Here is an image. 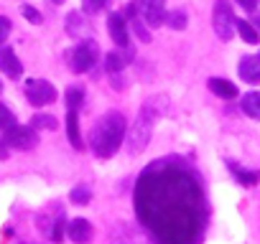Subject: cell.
Wrapping results in <instances>:
<instances>
[{
  "label": "cell",
  "instance_id": "6da1fadb",
  "mask_svg": "<svg viewBox=\"0 0 260 244\" xmlns=\"http://www.w3.org/2000/svg\"><path fill=\"white\" fill-rule=\"evenodd\" d=\"M136 214L158 244H199L207 224L199 178L174 160L151 163L136 183Z\"/></svg>",
  "mask_w": 260,
  "mask_h": 244
},
{
  "label": "cell",
  "instance_id": "7a4b0ae2",
  "mask_svg": "<svg viewBox=\"0 0 260 244\" xmlns=\"http://www.w3.org/2000/svg\"><path fill=\"white\" fill-rule=\"evenodd\" d=\"M125 140V117L120 112H105L92 128L89 143L97 158H112Z\"/></svg>",
  "mask_w": 260,
  "mask_h": 244
},
{
  "label": "cell",
  "instance_id": "3957f363",
  "mask_svg": "<svg viewBox=\"0 0 260 244\" xmlns=\"http://www.w3.org/2000/svg\"><path fill=\"white\" fill-rule=\"evenodd\" d=\"M153 119H156V112H153L151 104H146V107L141 109L138 119H136V125L130 128V133H127L125 148H127L130 155H138V153H143V150L148 148L151 135H153Z\"/></svg>",
  "mask_w": 260,
  "mask_h": 244
},
{
  "label": "cell",
  "instance_id": "277c9868",
  "mask_svg": "<svg viewBox=\"0 0 260 244\" xmlns=\"http://www.w3.org/2000/svg\"><path fill=\"white\" fill-rule=\"evenodd\" d=\"M97 54H100L97 41L84 38L82 44H77V46L72 49V54H69V66H72V71H77V74L89 71V69L97 64Z\"/></svg>",
  "mask_w": 260,
  "mask_h": 244
},
{
  "label": "cell",
  "instance_id": "5b68a950",
  "mask_svg": "<svg viewBox=\"0 0 260 244\" xmlns=\"http://www.w3.org/2000/svg\"><path fill=\"white\" fill-rule=\"evenodd\" d=\"M214 33L222 38V41H230L235 36V16H232V8H230V0H217L214 3Z\"/></svg>",
  "mask_w": 260,
  "mask_h": 244
},
{
  "label": "cell",
  "instance_id": "8992f818",
  "mask_svg": "<svg viewBox=\"0 0 260 244\" xmlns=\"http://www.w3.org/2000/svg\"><path fill=\"white\" fill-rule=\"evenodd\" d=\"M3 143H6L8 148H16V150H31V148H36L39 135H36V130H34V128H26V125H13L11 130H6Z\"/></svg>",
  "mask_w": 260,
  "mask_h": 244
},
{
  "label": "cell",
  "instance_id": "52a82bcc",
  "mask_svg": "<svg viewBox=\"0 0 260 244\" xmlns=\"http://www.w3.org/2000/svg\"><path fill=\"white\" fill-rule=\"evenodd\" d=\"M138 11H141V18L143 23L158 28L166 23V0H138Z\"/></svg>",
  "mask_w": 260,
  "mask_h": 244
},
{
  "label": "cell",
  "instance_id": "ba28073f",
  "mask_svg": "<svg viewBox=\"0 0 260 244\" xmlns=\"http://www.w3.org/2000/svg\"><path fill=\"white\" fill-rule=\"evenodd\" d=\"M26 97L34 107H44V104H51L56 99V89L44 79H31L26 84Z\"/></svg>",
  "mask_w": 260,
  "mask_h": 244
},
{
  "label": "cell",
  "instance_id": "9c48e42d",
  "mask_svg": "<svg viewBox=\"0 0 260 244\" xmlns=\"http://www.w3.org/2000/svg\"><path fill=\"white\" fill-rule=\"evenodd\" d=\"M107 31H110L112 41L130 54V46H127V44H130V41H127V23H125L122 13H110V18H107Z\"/></svg>",
  "mask_w": 260,
  "mask_h": 244
},
{
  "label": "cell",
  "instance_id": "30bf717a",
  "mask_svg": "<svg viewBox=\"0 0 260 244\" xmlns=\"http://www.w3.org/2000/svg\"><path fill=\"white\" fill-rule=\"evenodd\" d=\"M237 74L242 82L247 84H257L260 82V54L257 56H242L237 64Z\"/></svg>",
  "mask_w": 260,
  "mask_h": 244
},
{
  "label": "cell",
  "instance_id": "8fae6325",
  "mask_svg": "<svg viewBox=\"0 0 260 244\" xmlns=\"http://www.w3.org/2000/svg\"><path fill=\"white\" fill-rule=\"evenodd\" d=\"M0 71H3L6 76H11V79H18V76L23 74V66H21L16 51L8 49V46L0 49Z\"/></svg>",
  "mask_w": 260,
  "mask_h": 244
},
{
  "label": "cell",
  "instance_id": "7c38bea8",
  "mask_svg": "<svg viewBox=\"0 0 260 244\" xmlns=\"http://www.w3.org/2000/svg\"><path fill=\"white\" fill-rule=\"evenodd\" d=\"M67 226H69V239L74 244H87L92 239V234H94V229H92V224L87 219H74Z\"/></svg>",
  "mask_w": 260,
  "mask_h": 244
},
{
  "label": "cell",
  "instance_id": "4fadbf2b",
  "mask_svg": "<svg viewBox=\"0 0 260 244\" xmlns=\"http://www.w3.org/2000/svg\"><path fill=\"white\" fill-rule=\"evenodd\" d=\"M227 168H230V173L235 176V181L242 183L245 188H252V186L260 183V171H245V168H240L235 160H227Z\"/></svg>",
  "mask_w": 260,
  "mask_h": 244
},
{
  "label": "cell",
  "instance_id": "5bb4252c",
  "mask_svg": "<svg viewBox=\"0 0 260 244\" xmlns=\"http://www.w3.org/2000/svg\"><path fill=\"white\" fill-rule=\"evenodd\" d=\"M67 135H69V143L77 148V150H82L84 148V143H82V133H79V117H77V112H67Z\"/></svg>",
  "mask_w": 260,
  "mask_h": 244
},
{
  "label": "cell",
  "instance_id": "9a60e30c",
  "mask_svg": "<svg viewBox=\"0 0 260 244\" xmlns=\"http://www.w3.org/2000/svg\"><path fill=\"white\" fill-rule=\"evenodd\" d=\"M209 89H212L217 97H222V99H235V97H237V87H235L232 82H227V79H219V76L209 79Z\"/></svg>",
  "mask_w": 260,
  "mask_h": 244
},
{
  "label": "cell",
  "instance_id": "2e32d148",
  "mask_svg": "<svg viewBox=\"0 0 260 244\" xmlns=\"http://www.w3.org/2000/svg\"><path fill=\"white\" fill-rule=\"evenodd\" d=\"M240 107H242V112L250 114L252 119H260V92H247V94L242 97Z\"/></svg>",
  "mask_w": 260,
  "mask_h": 244
},
{
  "label": "cell",
  "instance_id": "e0dca14e",
  "mask_svg": "<svg viewBox=\"0 0 260 244\" xmlns=\"http://www.w3.org/2000/svg\"><path fill=\"white\" fill-rule=\"evenodd\" d=\"M235 31L240 33V38H242L245 44H257V41H260V33H257V28H255L250 21H237V23H235Z\"/></svg>",
  "mask_w": 260,
  "mask_h": 244
},
{
  "label": "cell",
  "instance_id": "ac0fdd59",
  "mask_svg": "<svg viewBox=\"0 0 260 244\" xmlns=\"http://www.w3.org/2000/svg\"><path fill=\"white\" fill-rule=\"evenodd\" d=\"M82 102H84V89H82V87H69V89H67V107H69L72 112H79Z\"/></svg>",
  "mask_w": 260,
  "mask_h": 244
},
{
  "label": "cell",
  "instance_id": "d6986e66",
  "mask_svg": "<svg viewBox=\"0 0 260 244\" xmlns=\"http://www.w3.org/2000/svg\"><path fill=\"white\" fill-rule=\"evenodd\" d=\"M31 128L34 130H56V117H51V114H34Z\"/></svg>",
  "mask_w": 260,
  "mask_h": 244
},
{
  "label": "cell",
  "instance_id": "ffe728a7",
  "mask_svg": "<svg viewBox=\"0 0 260 244\" xmlns=\"http://www.w3.org/2000/svg\"><path fill=\"white\" fill-rule=\"evenodd\" d=\"M69 198H72V204H77V206H87V204L92 201V188H89V186H77V188L69 193Z\"/></svg>",
  "mask_w": 260,
  "mask_h": 244
},
{
  "label": "cell",
  "instance_id": "44dd1931",
  "mask_svg": "<svg viewBox=\"0 0 260 244\" xmlns=\"http://www.w3.org/2000/svg\"><path fill=\"white\" fill-rule=\"evenodd\" d=\"M122 66H125V59H122L117 51H112V54H107V56H105V69H107L110 74L122 71Z\"/></svg>",
  "mask_w": 260,
  "mask_h": 244
},
{
  "label": "cell",
  "instance_id": "7402d4cb",
  "mask_svg": "<svg viewBox=\"0 0 260 244\" xmlns=\"http://www.w3.org/2000/svg\"><path fill=\"white\" fill-rule=\"evenodd\" d=\"M166 23H169L174 31H184V28H186V13H184V11H174V13L166 16Z\"/></svg>",
  "mask_w": 260,
  "mask_h": 244
},
{
  "label": "cell",
  "instance_id": "603a6c76",
  "mask_svg": "<svg viewBox=\"0 0 260 244\" xmlns=\"http://www.w3.org/2000/svg\"><path fill=\"white\" fill-rule=\"evenodd\" d=\"M13 125H16V114H13L6 104H0V130L6 133V130H11Z\"/></svg>",
  "mask_w": 260,
  "mask_h": 244
},
{
  "label": "cell",
  "instance_id": "cb8c5ba5",
  "mask_svg": "<svg viewBox=\"0 0 260 244\" xmlns=\"http://www.w3.org/2000/svg\"><path fill=\"white\" fill-rule=\"evenodd\" d=\"M82 28H84V23H82V13H77V11L69 13V18H67V31L74 36V33H79Z\"/></svg>",
  "mask_w": 260,
  "mask_h": 244
},
{
  "label": "cell",
  "instance_id": "d4e9b609",
  "mask_svg": "<svg viewBox=\"0 0 260 244\" xmlns=\"http://www.w3.org/2000/svg\"><path fill=\"white\" fill-rule=\"evenodd\" d=\"M133 31H136V36L143 41V44H151V33H148V28H146V23H143V18H133Z\"/></svg>",
  "mask_w": 260,
  "mask_h": 244
},
{
  "label": "cell",
  "instance_id": "484cf974",
  "mask_svg": "<svg viewBox=\"0 0 260 244\" xmlns=\"http://www.w3.org/2000/svg\"><path fill=\"white\" fill-rule=\"evenodd\" d=\"M107 3L110 0H82V8H84V13H100Z\"/></svg>",
  "mask_w": 260,
  "mask_h": 244
},
{
  "label": "cell",
  "instance_id": "4316f807",
  "mask_svg": "<svg viewBox=\"0 0 260 244\" xmlns=\"http://www.w3.org/2000/svg\"><path fill=\"white\" fill-rule=\"evenodd\" d=\"M21 13H23V18H28L31 23H36V26L41 23V13H39L34 6H23V8H21Z\"/></svg>",
  "mask_w": 260,
  "mask_h": 244
},
{
  "label": "cell",
  "instance_id": "83f0119b",
  "mask_svg": "<svg viewBox=\"0 0 260 244\" xmlns=\"http://www.w3.org/2000/svg\"><path fill=\"white\" fill-rule=\"evenodd\" d=\"M64 226H67V224H64V219H59V221L54 224V229H51V239H54L56 244H59V241H61V236H64Z\"/></svg>",
  "mask_w": 260,
  "mask_h": 244
},
{
  "label": "cell",
  "instance_id": "f1b7e54d",
  "mask_svg": "<svg viewBox=\"0 0 260 244\" xmlns=\"http://www.w3.org/2000/svg\"><path fill=\"white\" fill-rule=\"evenodd\" d=\"M8 33H11V21L6 16H0V44L8 38Z\"/></svg>",
  "mask_w": 260,
  "mask_h": 244
},
{
  "label": "cell",
  "instance_id": "f546056e",
  "mask_svg": "<svg viewBox=\"0 0 260 244\" xmlns=\"http://www.w3.org/2000/svg\"><path fill=\"white\" fill-rule=\"evenodd\" d=\"M237 3H240V8H245L247 13H252V11L257 8V0H237Z\"/></svg>",
  "mask_w": 260,
  "mask_h": 244
},
{
  "label": "cell",
  "instance_id": "4dcf8cb0",
  "mask_svg": "<svg viewBox=\"0 0 260 244\" xmlns=\"http://www.w3.org/2000/svg\"><path fill=\"white\" fill-rule=\"evenodd\" d=\"M6 158H8V145L0 143V160H6Z\"/></svg>",
  "mask_w": 260,
  "mask_h": 244
},
{
  "label": "cell",
  "instance_id": "1f68e13d",
  "mask_svg": "<svg viewBox=\"0 0 260 244\" xmlns=\"http://www.w3.org/2000/svg\"><path fill=\"white\" fill-rule=\"evenodd\" d=\"M255 28H257V33H260V16L255 18Z\"/></svg>",
  "mask_w": 260,
  "mask_h": 244
},
{
  "label": "cell",
  "instance_id": "d6a6232c",
  "mask_svg": "<svg viewBox=\"0 0 260 244\" xmlns=\"http://www.w3.org/2000/svg\"><path fill=\"white\" fill-rule=\"evenodd\" d=\"M54 3H56V6H59V3H64V0H54Z\"/></svg>",
  "mask_w": 260,
  "mask_h": 244
}]
</instances>
